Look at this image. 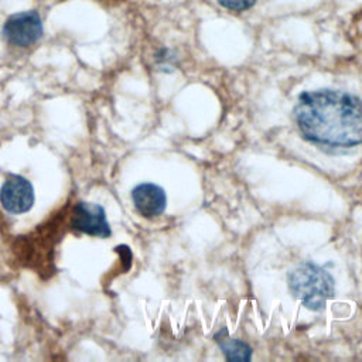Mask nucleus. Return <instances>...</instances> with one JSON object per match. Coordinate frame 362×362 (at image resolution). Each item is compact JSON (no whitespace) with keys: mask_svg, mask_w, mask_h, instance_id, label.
Returning a JSON list of instances; mask_svg holds the SVG:
<instances>
[{"mask_svg":"<svg viewBox=\"0 0 362 362\" xmlns=\"http://www.w3.org/2000/svg\"><path fill=\"white\" fill-rule=\"evenodd\" d=\"M301 134L318 144L352 147L362 143V100L334 89L303 92L294 107Z\"/></svg>","mask_w":362,"mask_h":362,"instance_id":"nucleus-1","label":"nucleus"},{"mask_svg":"<svg viewBox=\"0 0 362 362\" xmlns=\"http://www.w3.org/2000/svg\"><path fill=\"white\" fill-rule=\"evenodd\" d=\"M288 288L304 307L313 311L322 310L335 294L332 276L313 262L301 263L290 272Z\"/></svg>","mask_w":362,"mask_h":362,"instance_id":"nucleus-2","label":"nucleus"},{"mask_svg":"<svg viewBox=\"0 0 362 362\" xmlns=\"http://www.w3.org/2000/svg\"><path fill=\"white\" fill-rule=\"evenodd\" d=\"M42 20L35 10L18 11L4 21L1 34L14 47H30L42 37Z\"/></svg>","mask_w":362,"mask_h":362,"instance_id":"nucleus-3","label":"nucleus"},{"mask_svg":"<svg viewBox=\"0 0 362 362\" xmlns=\"http://www.w3.org/2000/svg\"><path fill=\"white\" fill-rule=\"evenodd\" d=\"M69 225L74 230L89 236L106 239L112 235V229L107 222L105 208L93 202H76L71 212Z\"/></svg>","mask_w":362,"mask_h":362,"instance_id":"nucleus-4","label":"nucleus"},{"mask_svg":"<svg viewBox=\"0 0 362 362\" xmlns=\"http://www.w3.org/2000/svg\"><path fill=\"white\" fill-rule=\"evenodd\" d=\"M34 188L31 182L18 174L8 175L0 188L1 206L10 214H25L34 205Z\"/></svg>","mask_w":362,"mask_h":362,"instance_id":"nucleus-5","label":"nucleus"},{"mask_svg":"<svg viewBox=\"0 0 362 362\" xmlns=\"http://www.w3.org/2000/svg\"><path fill=\"white\" fill-rule=\"evenodd\" d=\"M132 201L136 211L147 219L160 216L167 206V195L164 189L153 182L137 184L132 189Z\"/></svg>","mask_w":362,"mask_h":362,"instance_id":"nucleus-6","label":"nucleus"},{"mask_svg":"<svg viewBox=\"0 0 362 362\" xmlns=\"http://www.w3.org/2000/svg\"><path fill=\"white\" fill-rule=\"evenodd\" d=\"M214 339L216 341V344L219 345L221 351L223 352V355L228 361L249 362L252 359V348L246 342H243L238 338L229 337V332L226 328L219 329L214 335Z\"/></svg>","mask_w":362,"mask_h":362,"instance_id":"nucleus-7","label":"nucleus"},{"mask_svg":"<svg viewBox=\"0 0 362 362\" xmlns=\"http://www.w3.org/2000/svg\"><path fill=\"white\" fill-rule=\"evenodd\" d=\"M223 8L229 11H245L255 6L256 0H216Z\"/></svg>","mask_w":362,"mask_h":362,"instance_id":"nucleus-8","label":"nucleus"},{"mask_svg":"<svg viewBox=\"0 0 362 362\" xmlns=\"http://www.w3.org/2000/svg\"><path fill=\"white\" fill-rule=\"evenodd\" d=\"M156 62L157 65L164 69V68H173L175 64V57L170 54L168 49H161L157 55H156Z\"/></svg>","mask_w":362,"mask_h":362,"instance_id":"nucleus-9","label":"nucleus"}]
</instances>
